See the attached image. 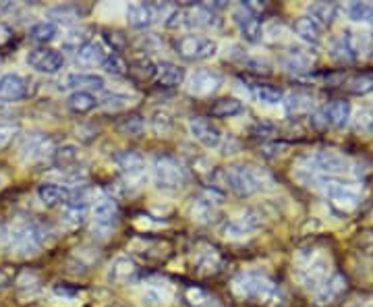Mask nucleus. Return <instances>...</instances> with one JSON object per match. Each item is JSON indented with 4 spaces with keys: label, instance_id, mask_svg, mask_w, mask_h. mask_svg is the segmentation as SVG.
Returning a JSON list of instances; mask_svg holds the SVG:
<instances>
[{
    "label": "nucleus",
    "instance_id": "nucleus-1",
    "mask_svg": "<svg viewBox=\"0 0 373 307\" xmlns=\"http://www.w3.org/2000/svg\"><path fill=\"white\" fill-rule=\"evenodd\" d=\"M230 289L239 299L255 301L259 306L280 307L286 301V295L278 284L270 277L257 274V272H243V274L235 277Z\"/></svg>",
    "mask_w": 373,
    "mask_h": 307
},
{
    "label": "nucleus",
    "instance_id": "nucleus-2",
    "mask_svg": "<svg viewBox=\"0 0 373 307\" xmlns=\"http://www.w3.org/2000/svg\"><path fill=\"white\" fill-rule=\"evenodd\" d=\"M50 239H52V233L46 224L37 220H19L8 228L4 247L19 257H31L40 253L42 247L48 245Z\"/></svg>",
    "mask_w": 373,
    "mask_h": 307
},
{
    "label": "nucleus",
    "instance_id": "nucleus-3",
    "mask_svg": "<svg viewBox=\"0 0 373 307\" xmlns=\"http://www.w3.org/2000/svg\"><path fill=\"white\" fill-rule=\"evenodd\" d=\"M226 189L235 191L239 197H249L274 187V179L268 170L257 168L253 164H235L224 170Z\"/></svg>",
    "mask_w": 373,
    "mask_h": 307
},
{
    "label": "nucleus",
    "instance_id": "nucleus-4",
    "mask_svg": "<svg viewBox=\"0 0 373 307\" xmlns=\"http://www.w3.org/2000/svg\"><path fill=\"white\" fill-rule=\"evenodd\" d=\"M152 181L162 193H181L189 185V170L177 156L158 154L152 162Z\"/></svg>",
    "mask_w": 373,
    "mask_h": 307
},
{
    "label": "nucleus",
    "instance_id": "nucleus-5",
    "mask_svg": "<svg viewBox=\"0 0 373 307\" xmlns=\"http://www.w3.org/2000/svg\"><path fill=\"white\" fill-rule=\"evenodd\" d=\"M295 274H297V280L301 282L303 289L315 293L328 278L332 277L330 274V260L321 251H315V249L301 251L297 255Z\"/></svg>",
    "mask_w": 373,
    "mask_h": 307
},
{
    "label": "nucleus",
    "instance_id": "nucleus-6",
    "mask_svg": "<svg viewBox=\"0 0 373 307\" xmlns=\"http://www.w3.org/2000/svg\"><path fill=\"white\" fill-rule=\"evenodd\" d=\"M114 166L121 173V185L124 193H137L143 183L148 181V170H146V158L135 150H121L112 156Z\"/></svg>",
    "mask_w": 373,
    "mask_h": 307
},
{
    "label": "nucleus",
    "instance_id": "nucleus-7",
    "mask_svg": "<svg viewBox=\"0 0 373 307\" xmlns=\"http://www.w3.org/2000/svg\"><path fill=\"white\" fill-rule=\"evenodd\" d=\"M54 141L48 133L42 131H33L28 133L21 144H19V158L21 162L37 166V164H52V156H54Z\"/></svg>",
    "mask_w": 373,
    "mask_h": 307
},
{
    "label": "nucleus",
    "instance_id": "nucleus-8",
    "mask_svg": "<svg viewBox=\"0 0 373 307\" xmlns=\"http://www.w3.org/2000/svg\"><path fill=\"white\" fill-rule=\"evenodd\" d=\"M264 222H266V216L261 214V210L251 208V210L241 212L239 216L228 218V220L222 224L220 233H222L226 239H230V241H241V239L251 237L253 233H257V231L264 226Z\"/></svg>",
    "mask_w": 373,
    "mask_h": 307
},
{
    "label": "nucleus",
    "instance_id": "nucleus-9",
    "mask_svg": "<svg viewBox=\"0 0 373 307\" xmlns=\"http://www.w3.org/2000/svg\"><path fill=\"white\" fill-rule=\"evenodd\" d=\"M174 50L181 59L185 61H208L214 59L218 52L216 40L206 37V35H197V33H189L177 40Z\"/></svg>",
    "mask_w": 373,
    "mask_h": 307
},
{
    "label": "nucleus",
    "instance_id": "nucleus-10",
    "mask_svg": "<svg viewBox=\"0 0 373 307\" xmlns=\"http://www.w3.org/2000/svg\"><path fill=\"white\" fill-rule=\"evenodd\" d=\"M222 193L206 189L201 193H197L191 204H189V214L193 218V222L197 224H212L216 222V218L220 216V208H222Z\"/></svg>",
    "mask_w": 373,
    "mask_h": 307
},
{
    "label": "nucleus",
    "instance_id": "nucleus-11",
    "mask_svg": "<svg viewBox=\"0 0 373 307\" xmlns=\"http://www.w3.org/2000/svg\"><path fill=\"white\" fill-rule=\"evenodd\" d=\"M168 4H150V2H131L124 8V19L133 30H148L158 19H164Z\"/></svg>",
    "mask_w": 373,
    "mask_h": 307
},
{
    "label": "nucleus",
    "instance_id": "nucleus-12",
    "mask_svg": "<svg viewBox=\"0 0 373 307\" xmlns=\"http://www.w3.org/2000/svg\"><path fill=\"white\" fill-rule=\"evenodd\" d=\"M92 214L93 235H97V237H108V235L117 228L121 212H119L117 199L110 197V195H104V197L95 199V204H93L92 208Z\"/></svg>",
    "mask_w": 373,
    "mask_h": 307
},
{
    "label": "nucleus",
    "instance_id": "nucleus-13",
    "mask_svg": "<svg viewBox=\"0 0 373 307\" xmlns=\"http://www.w3.org/2000/svg\"><path fill=\"white\" fill-rule=\"evenodd\" d=\"M367 46H369L367 33L344 31L332 42V54L336 59H344V61H357L367 50Z\"/></svg>",
    "mask_w": 373,
    "mask_h": 307
},
{
    "label": "nucleus",
    "instance_id": "nucleus-14",
    "mask_svg": "<svg viewBox=\"0 0 373 307\" xmlns=\"http://www.w3.org/2000/svg\"><path fill=\"white\" fill-rule=\"evenodd\" d=\"M174 297V289L168 280L150 278L139 291V301L143 307H166Z\"/></svg>",
    "mask_w": 373,
    "mask_h": 307
},
{
    "label": "nucleus",
    "instance_id": "nucleus-15",
    "mask_svg": "<svg viewBox=\"0 0 373 307\" xmlns=\"http://www.w3.org/2000/svg\"><path fill=\"white\" fill-rule=\"evenodd\" d=\"M189 133L197 144H201L210 150H220L222 144H224V137H226L216 124L203 119V117H191L189 119Z\"/></svg>",
    "mask_w": 373,
    "mask_h": 307
},
{
    "label": "nucleus",
    "instance_id": "nucleus-16",
    "mask_svg": "<svg viewBox=\"0 0 373 307\" xmlns=\"http://www.w3.org/2000/svg\"><path fill=\"white\" fill-rule=\"evenodd\" d=\"M222 86V75L212 71V69H199L195 71L189 81H186V92L195 98H208L216 93Z\"/></svg>",
    "mask_w": 373,
    "mask_h": 307
},
{
    "label": "nucleus",
    "instance_id": "nucleus-17",
    "mask_svg": "<svg viewBox=\"0 0 373 307\" xmlns=\"http://www.w3.org/2000/svg\"><path fill=\"white\" fill-rule=\"evenodd\" d=\"M28 64L37 73H59L64 66V57L52 48H33L28 52Z\"/></svg>",
    "mask_w": 373,
    "mask_h": 307
},
{
    "label": "nucleus",
    "instance_id": "nucleus-18",
    "mask_svg": "<svg viewBox=\"0 0 373 307\" xmlns=\"http://www.w3.org/2000/svg\"><path fill=\"white\" fill-rule=\"evenodd\" d=\"M232 21L237 23V28H239L245 42H249V44L261 42V37H264V25H261V21L257 19V15L249 13V11H245V8L239 4V6L232 11Z\"/></svg>",
    "mask_w": 373,
    "mask_h": 307
},
{
    "label": "nucleus",
    "instance_id": "nucleus-19",
    "mask_svg": "<svg viewBox=\"0 0 373 307\" xmlns=\"http://www.w3.org/2000/svg\"><path fill=\"white\" fill-rule=\"evenodd\" d=\"M37 199L42 202V206L46 208H54V206H64L73 199L75 195V187L59 183H42L37 187Z\"/></svg>",
    "mask_w": 373,
    "mask_h": 307
},
{
    "label": "nucleus",
    "instance_id": "nucleus-20",
    "mask_svg": "<svg viewBox=\"0 0 373 307\" xmlns=\"http://www.w3.org/2000/svg\"><path fill=\"white\" fill-rule=\"evenodd\" d=\"M106 81L102 75L95 73H69L64 75L59 83L61 90H75V92H90L93 90H104Z\"/></svg>",
    "mask_w": 373,
    "mask_h": 307
},
{
    "label": "nucleus",
    "instance_id": "nucleus-21",
    "mask_svg": "<svg viewBox=\"0 0 373 307\" xmlns=\"http://www.w3.org/2000/svg\"><path fill=\"white\" fill-rule=\"evenodd\" d=\"M30 83L23 75L19 73H4L0 75V100L4 102H17L28 98Z\"/></svg>",
    "mask_w": 373,
    "mask_h": 307
},
{
    "label": "nucleus",
    "instance_id": "nucleus-22",
    "mask_svg": "<svg viewBox=\"0 0 373 307\" xmlns=\"http://www.w3.org/2000/svg\"><path fill=\"white\" fill-rule=\"evenodd\" d=\"M220 268H222V255L214 247L203 245L193 253V270L199 277H212Z\"/></svg>",
    "mask_w": 373,
    "mask_h": 307
},
{
    "label": "nucleus",
    "instance_id": "nucleus-23",
    "mask_svg": "<svg viewBox=\"0 0 373 307\" xmlns=\"http://www.w3.org/2000/svg\"><path fill=\"white\" fill-rule=\"evenodd\" d=\"M137 270H139V268H137V264H135L133 257H129V255H117V257L110 262V266H108L106 278H108V282H112V284H126V282L135 280Z\"/></svg>",
    "mask_w": 373,
    "mask_h": 307
},
{
    "label": "nucleus",
    "instance_id": "nucleus-24",
    "mask_svg": "<svg viewBox=\"0 0 373 307\" xmlns=\"http://www.w3.org/2000/svg\"><path fill=\"white\" fill-rule=\"evenodd\" d=\"M186 79V71L177 62L162 61L155 64V81L164 88H177L183 86Z\"/></svg>",
    "mask_w": 373,
    "mask_h": 307
},
{
    "label": "nucleus",
    "instance_id": "nucleus-25",
    "mask_svg": "<svg viewBox=\"0 0 373 307\" xmlns=\"http://www.w3.org/2000/svg\"><path fill=\"white\" fill-rule=\"evenodd\" d=\"M319 117L324 119V124L344 127V124L348 123V119H350V104L344 102V100H336V102L328 104V106L321 110Z\"/></svg>",
    "mask_w": 373,
    "mask_h": 307
},
{
    "label": "nucleus",
    "instance_id": "nucleus-26",
    "mask_svg": "<svg viewBox=\"0 0 373 307\" xmlns=\"http://www.w3.org/2000/svg\"><path fill=\"white\" fill-rule=\"evenodd\" d=\"M108 52H112V48H108L102 40H92L90 44H85L79 52H77V61L81 64H102L104 59L108 57Z\"/></svg>",
    "mask_w": 373,
    "mask_h": 307
},
{
    "label": "nucleus",
    "instance_id": "nucleus-27",
    "mask_svg": "<svg viewBox=\"0 0 373 307\" xmlns=\"http://www.w3.org/2000/svg\"><path fill=\"white\" fill-rule=\"evenodd\" d=\"M344 289H346V280H344L341 274H332V277L328 278V280L315 291V301H317L319 306L332 303Z\"/></svg>",
    "mask_w": 373,
    "mask_h": 307
},
{
    "label": "nucleus",
    "instance_id": "nucleus-28",
    "mask_svg": "<svg viewBox=\"0 0 373 307\" xmlns=\"http://www.w3.org/2000/svg\"><path fill=\"white\" fill-rule=\"evenodd\" d=\"M307 17L311 21H315L319 28H328L338 17V4H334V2H315V4L309 6V15Z\"/></svg>",
    "mask_w": 373,
    "mask_h": 307
},
{
    "label": "nucleus",
    "instance_id": "nucleus-29",
    "mask_svg": "<svg viewBox=\"0 0 373 307\" xmlns=\"http://www.w3.org/2000/svg\"><path fill=\"white\" fill-rule=\"evenodd\" d=\"M92 42V30L90 28H77V30H71L61 42V50L64 52H73L77 54L85 44Z\"/></svg>",
    "mask_w": 373,
    "mask_h": 307
},
{
    "label": "nucleus",
    "instance_id": "nucleus-30",
    "mask_svg": "<svg viewBox=\"0 0 373 307\" xmlns=\"http://www.w3.org/2000/svg\"><path fill=\"white\" fill-rule=\"evenodd\" d=\"M66 106L69 110H73L75 115H90L92 110H95L100 104H97V98L90 92H73L66 100Z\"/></svg>",
    "mask_w": 373,
    "mask_h": 307
},
{
    "label": "nucleus",
    "instance_id": "nucleus-31",
    "mask_svg": "<svg viewBox=\"0 0 373 307\" xmlns=\"http://www.w3.org/2000/svg\"><path fill=\"white\" fill-rule=\"evenodd\" d=\"M61 35V28L54 21H40L30 30V37L37 44H50Z\"/></svg>",
    "mask_w": 373,
    "mask_h": 307
},
{
    "label": "nucleus",
    "instance_id": "nucleus-32",
    "mask_svg": "<svg viewBox=\"0 0 373 307\" xmlns=\"http://www.w3.org/2000/svg\"><path fill=\"white\" fill-rule=\"evenodd\" d=\"M245 110L243 102L237 100V98H222L218 100L216 104L212 106V117L216 119H232L237 115H241Z\"/></svg>",
    "mask_w": 373,
    "mask_h": 307
},
{
    "label": "nucleus",
    "instance_id": "nucleus-33",
    "mask_svg": "<svg viewBox=\"0 0 373 307\" xmlns=\"http://www.w3.org/2000/svg\"><path fill=\"white\" fill-rule=\"evenodd\" d=\"M249 93L255 102L266 106H276L280 102H284V93L270 86H249Z\"/></svg>",
    "mask_w": 373,
    "mask_h": 307
},
{
    "label": "nucleus",
    "instance_id": "nucleus-34",
    "mask_svg": "<svg viewBox=\"0 0 373 307\" xmlns=\"http://www.w3.org/2000/svg\"><path fill=\"white\" fill-rule=\"evenodd\" d=\"M295 33L301 40L309 42V44H319L321 42V28L315 21H311L309 17H301V19L295 21Z\"/></svg>",
    "mask_w": 373,
    "mask_h": 307
},
{
    "label": "nucleus",
    "instance_id": "nucleus-35",
    "mask_svg": "<svg viewBox=\"0 0 373 307\" xmlns=\"http://www.w3.org/2000/svg\"><path fill=\"white\" fill-rule=\"evenodd\" d=\"M150 127L155 135H170L172 129H174V119L168 110H154L152 117H150Z\"/></svg>",
    "mask_w": 373,
    "mask_h": 307
},
{
    "label": "nucleus",
    "instance_id": "nucleus-36",
    "mask_svg": "<svg viewBox=\"0 0 373 307\" xmlns=\"http://www.w3.org/2000/svg\"><path fill=\"white\" fill-rule=\"evenodd\" d=\"M97 104H100L104 110L119 112V110L129 108V104H131V95H126V93H121V92H108L104 93V95L97 100Z\"/></svg>",
    "mask_w": 373,
    "mask_h": 307
},
{
    "label": "nucleus",
    "instance_id": "nucleus-37",
    "mask_svg": "<svg viewBox=\"0 0 373 307\" xmlns=\"http://www.w3.org/2000/svg\"><path fill=\"white\" fill-rule=\"evenodd\" d=\"M77 158H79V146L77 144H62L61 148L54 150L52 164H59L61 168H69V166L75 164Z\"/></svg>",
    "mask_w": 373,
    "mask_h": 307
},
{
    "label": "nucleus",
    "instance_id": "nucleus-38",
    "mask_svg": "<svg viewBox=\"0 0 373 307\" xmlns=\"http://www.w3.org/2000/svg\"><path fill=\"white\" fill-rule=\"evenodd\" d=\"M185 301L191 307H220L216 303V299H214L208 291H203V289H199V286H189V289H186Z\"/></svg>",
    "mask_w": 373,
    "mask_h": 307
},
{
    "label": "nucleus",
    "instance_id": "nucleus-39",
    "mask_svg": "<svg viewBox=\"0 0 373 307\" xmlns=\"http://www.w3.org/2000/svg\"><path fill=\"white\" fill-rule=\"evenodd\" d=\"M284 69L286 71H292V73H299V71H307L311 66V59L303 52V50H290L286 57H284Z\"/></svg>",
    "mask_w": 373,
    "mask_h": 307
},
{
    "label": "nucleus",
    "instance_id": "nucleus-40",
    "mask_svg": "<svg viewBox=\"0 0 373 307\" xmlns=\"http://www.w3.org/2000/svg\"><path fill=\"white\" fill-rule=\"evenodd\" d=\"M104 71L110 73V75H117V77H123L129 73V62L124 61L119 52H108V57L102 62Z\"/></svg>",
    "mask_w": 373,
    "mask_h": 307
},
{
    "label": "nucleus",
    "instance_id": "nucleus-41",
    "mask_svg": "<svg viewBox=\"0 0 373 307\" xmlns=\"http://www.w3.org/2000/svg\"><path fill=\"white\" fill-rule=\"evenodd\" d=\"M117 129L124 137H141L146 133V121L141 117H129L117 124Z\"/></svg>",
    "mask_w": 373,
    "mask_h": 307
},
{
    "label": "nucleus",
    "instance_id": "nucleus-42",
    "mask_svg": "<svg viewBox=\"0 0 373 307\" xmlns=\"http://www.w3.org/2000/svg\"><path fill=\"white\" fill-rule=\"evenodd\" d=\"M284 106H286L288 115H301V112H309L313 104H311V98H307V95L292 93L284 100Z\"/></svg>",
    "mask_w": 373,
    "mask_h": 307
},
{
    "label": "nucleus",
    "instance_id": "nucleus-43",
    "mask_svg": "<svg viewBox=\"0 0 373 307\" xmlns=\"http://www.w3.org/2000/svg\"><path fill=\"white\" fill-rule=\"evenodd\" d=\"M346 13L353 21H373V2H350Z\"/></svg>",
    "mask_w": 373,
    "mask_h": 307
},
{
    "label": "nucleus",
    "instance_id": "nucleus-44",
    "mask_svg": "<svg viewBox=\"0 0 373 307\" xmlns=\"http://www.w3.org/2000/svg\"><path fill=\"white\" fill-rule=\"evenodd\" d=\"M129 71L133 73V75H137L141 81L146 79H152L155 77V64L152 59H148V57H139L137 61H133V64L129 66Z\"/></svg>",
    "mask_w": 373,
    "mask_h": 307
},
{
    "label": "nucleus",
    "instance_id": "nucleus-45",
    "mask_svg": "<svg viewBox=\"0 0 373 307\" xmlns=\"http://www.w3.org/2000/svg\"><path fill=\"white\" fill-rule=\"evenodd\" d=\"M239 61H241V64H243L245 69L253 71V73H264V75L272 73V64H270V61H268V59H261V57H257V54H241Z\"/></svg>",
    "mask_w": 373,
    "mask_h": 307
},
{
    "label": "nucleus",
    "instance_id": "nucleus-46",
    "mask_svg": "<svg viewBox=\"0 0 373 307\" xmlns=\"http://www.w3.org/2000/svg\"><path fill=\"white\" fill-rule=\"evenodd\" d=\"M355 127L363 133H373V102H369L367 106H363L357 117H355Z\"/></svg>",
    "mask_w": 373,
    "mask_h": 307
},
{
    "label": "nucleus",
    "instance_id": "nucleus-47",
    "mask_svg": "<svg viewBox=\"0 0 373 307\" xmlns=\"http://www.w3.org/2000/svg\"><path fill=\"white\" fill-rule=\"evenodd\" d=\"M348 92L353 93H367L373 90V77L369 75H359V77H350L346 81Z\"/></svg>",
    "mask_w": 373,
    "mask_h": 307
},
{
    "label": "nucleus",
    "instance_id": "nucleus-48",
    "mask_svg": "<svg viewBox=\"0 0 373 307\" xmlns=\"http://www.w3.org/2000/svg\"><path fill=\"white\" fill-rule=\"evenodd\" d=\"M52 15L61 17L59 21H62V17L66 21H73V19H77V15H81V8H77V6H57V8H52Z\"/></svg>",
    "mask_w": 373,
    "mask_h": 307
},
{
    "label": "nucleus",
    "instance_id": "nucleus-49",
    "mask_svg": "<svg viewBox=\"0 0 373 307\" xmlns=\"http://www.w3.org/2000/svg\"><path fill=\"white\" fill-rule=\"evenodd\" d=\"M13 135H15V127H11V124H0V150L13 139Z\"/></svg>",
    "mask_w": 373,
    "mask_h": 307
},
{
    "label": "nucleus",
    "instance_id": "nucleus-50",
    "mask_svg": "<svg viewBox=\"0 0 373 307\" xmlns=\"http://www.w3.org/2000/svg\"><path fill=\"white\" fill-rule=\"evenodd\" d=\"M11 282H13V274H11V270L0 268V293H2V291H6V289L11 286Z\"/></svg>",
    "mask_w": 373,
    "mask_h": 307
},
{
    "label": "nucleus",
    "instance_id": "nucleus-51",
    "mask_svg": "<svg viewBox=\"0 0 373 307\" xmlns=\"http://www.w3.org/2000/svg\"><path fill=\"white\" fill-rule=\"evenodd\" d=\"M8 228H11V224L4 220V218H0V245L4 247L6 243V237H8Z\"/></svg>",
    "mask_w": 373,
    "mask_h": 307
},
{
    "label": "nucleus",
    "instance_id": "nucleus-52",
    "mask_svg": "<svg viewBox=\"0 0 373 307\" xmlns=\"http://www.w3.org/2000/svg\"><path fill=\"white\" fill-rule=\"evenodd\" d=\"M8 37H11V28L0 21V46H2L4 42H8Z\"/></svg>",
    "mask_w": 373,
    "mask_h": 307
},
{
    "label": "nucleus",
    "instance_id": "nucleus-53",
    "mask_svg": "<svg viewBox=\"0 0 373 307\" xmlns=\"http://www.w3.org/2000/svg\"><path fill=\"white\" fill-rule=\"evenodd\" d=\"M11 8H13L11 4H0V15H2V13H6V11H11Z\"/></svg>",
    "mask_w": 373,
    "mask_h": 307
}]
</instances>
